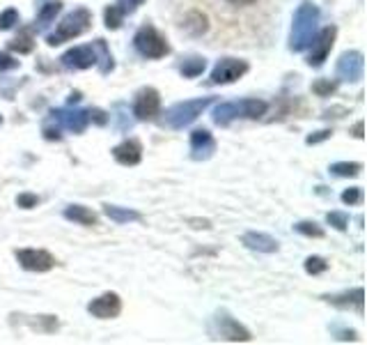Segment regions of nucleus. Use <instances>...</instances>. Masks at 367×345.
<instances>
[{
  "label": "nucleus",
  "mask_w": 367,
  "mask_h": 345,
  "mask_svg": "<svg viewBox=\"0 0 367 345\" xmlns=\"http://www.w3.org/2000/svg\"><path fill=\"white\" fill-rule=\"evenodd\" d=\"M319 7L310 0H303L292 19V30H289V51L294 53H303L310 49L312 39L319 33Z\"/></svg>",
  "instance_id": "1"
},
{
  "label": "nucleus",
  "mask_w": 367,
  "mask_h": 345,
  "mask_svg": "<svg viewBox=\"0 0 367 345\" xmlns=\"http://www.w3.org/2000/svg\"><path fill=\"white\" fill-rule=\"evenodd\" d=\"M303 269L310 276H317V274H324V272L329 269V262H326V258H322V255H310V258H305V262H303Z\"/></svg>",
  "instance_id": "28"
},
{
  "label": "nucleus",
  "mask_w": 367,
  "mask_h": 345,
  "mask_svg": "<svg viewBox=\"0 0 367 345\" xmlns=\"http://www.w3.org/2000/svg\"><path fill=\"white\" fill-rule=\"evenodd\" d=\"M113 159L122 166H138L143 162V146L138 139H127L113 148Z\"/></svg>",
  "instance_id": "17"
},
{
  "label": "nucleus",
  "mask_w": 367,
  "mask_h": 345,
  "mask_svg": "<svg viewBox=\"0 0 367 345\" xmlns=\"http://www.w3.org/2000/svg\"><path fill=\"white\" fill-rule=\"evenodd\" d=\"M352 134H354V139H358V141H361V139H363V120H358V122L354 125V129H352Z\"/></svg>",
  "instance_id": "41"
},
{
  "label": "nucleus",
  "mask_w": 367,
  "mask_h": 345,
  "mask_svg": "<svg viewBox=\"0 0 367 345\" xmlns=\"http://www.w3.org/2000/svg\"><path fill=\"white\" fill-rule=\"evenodd\" d=\"M209 334H211V339L230 341V343H250L252 341L250 329L243 327L239 320L232 318L227 311H218L216 316L211 318Z\"/></svg>",
  "instance_id": "6"
},
{
  "label": "nucleus",
  "mask_w": 367,
  "mask_h": 345,
  "mask_svg": "<svg viewBox=\"0 0 367 345\" xmlns=\"http://www.w3.org/2000/svg\"><path fill=\"white\" fill-rule=\"evenodd\" d=\"M227 3H232L236 7H248V5H255L257 0H227Z\"/></svg>",
  "instance_id": "43"
},
{
  "label": "nucleus",
  "mask_w": 367,
  "mask_h": 345,
  "mask_svg": "<svg viewBox=\"0 0 367 345\" xmlns=\"http://www.w3.org/2000/svg\"><path fill=\"white\" fill-rule=\"evenodd\" d=\"M161 111V94L157 87L147 85L143 90H138L136 99H134V118L141 120V122H150L159 115Z\"/></svg>",
  "instance_id": "12"
},
{
  "label": "nucleus",
  "mask_w": 367,
  "mask_h": 345,
  "mask_svg": "<svg viewBox=\"0 0 367 345\" xmlns=\"http://www.w3.org/2000/svg\"><path fill=\"white\" fill-rule=\"evenodd\" d=\"M10 51L19 53V55H26L35 51V35H32L30 28H21L19 35H16L12 42H10Z\"/></svg>",
  "instance_id": "24"
},
{
  "label": "nucleus",
  "mask_w": 367,
  "mask_h": 345,
  "mask_svg": "<svg viewBox=\"0 0 367 345\" xmlns=\"http://www.w3.org/2000/svg\"><path fill=\"white\" fill-rule=\"evenodd\" d=\"M340 200H342V203H345V205H349V207H354V205H363V200H365L363 187H349V189H345V191H342Z\"/></svg>",
  "instance_id": "31"
},
{
  "label": "nucleus",
  "mask_w": 367,
  "mask_h": 345,
  "mask_svg": "<svg viewBox=\"0 0 367 345\" xmlns=\"http://www.w3.org/2000/svg\"><path fill=\"white\" fill-rule=\"evenodd\" d=\"M89 28H92V12H89L87 7H76V10H71L69 14H64L53 33L46 35V44L60 46L87 33Z\"/></svg>",
  "instance_id": "3"
},
{
  "label": "nucleus",
  "mask_w": 367,
  "mask_h": 345,
  "mask_svg": "<svg viewBox=\"0 0 367 345\" xmlns=\"http://www.w3.org/2000/svg\"><path fill=\"white\" fill-rule=\"evenodd\" d=\"M19 21H21V14L19 10H14V7H7V10L0 12V30H3V33L12 30Z\"/></svg>",
  "instance_id": "30"
},
{
  "label": "nucleus",
  "mask_w": 367,
  "mask_h": 345,
  "mask_svg": "<svg viewBox=\"0 0 367 345\" xmlns=\"http://www.w3.org/2000/svg\"><path fill=\"white\" fill-rule=\"evenodd\" d=\"M134 49L138 51V55H143L147 60H161L170 53V44L168 39L150 23H145L136 30L134 35Z\"/></svg>",
  "instance_id": "5"
},
{
  "label": "nucleus",
  "mask_w": 367,
  "mask_h": 345,
  "mask_svg": "<svg viewBox=\"0 0 367 345\" xmlns=\"http://www.w3.org/2000/svg\"><path fill=\"white\" fill-rule=\"evenodd\" d=\"M333 334H336L338 341H358V334L354 332V329H333Z\"/></svg>",
  "instance_id": "40"
},
{
  "label": "nucleus",
  "mask_w": 367,
  "mask_h": 345,
  "mask_svg": "<svg viewBox=\"0 0 367 345\" xmlns=\"http://www.w3.org/2000/svg\"><path fill=\"white\" fill-rule=\"evenodd\" d=\"M62 214H64V219H67V221H73V223L85 226V228H92V226H96V221H99L96 212H92L85 205H67Z\"/></svg>",
  "instance_id": "19"
},
{
  "label": "nucleus",
  "mask_w": 367,
  "mask_h": 345,
  "mask_svg": "<svg viewBox=\"0 0 367 345\" xmlns=\"http://www.w3.org/2000/svg\"><path fill=\"white\" fill-rule=\"evenodd\" d=\"M60 132H62L60 127H55L53 122H48V120H46L44 127H42V134H44V139H46V141H60V139H62V134H60Z\"/></svg>",
  "instance_id": "37"
},
{
  "label": "nucleus",
  "mask_w": 367,
  "mask_h": 345,
  "mask_svg": "<svg viewBox=\"0 0 367 345\" xmlns=\"http://www.w3.org/2000/svg\"><path fill=\"white\" fill-rule=\"evenodd\" d=\"M103 214L108 216V219L113 223H134V221H141L143 219V214L138 212V210H131V207H120V205H110V203H106L103 205Z\"/></svg>",
  "instance_id": "21"
},
{
  "label": "nucleus",
  "mask_w": 367,
  "mask_h": 345,
  "mask_svg": "<svg viewBox=\"0 0 367 345\" xmlns=\"http://www.w3.org/2000/svg\"><path fill=\"white\" fill-rule=\"evenodd\" d=\"M0 125H3V115H0Z\"/></svg>",
  "instance_id": "45"
},
{
  "label": "nucleus",
  "mask_w": 367,
  "mask_h": 345,
  "mask_svg": "<svg viewBox=\"0 0 367 345\" xmlns=\"http://www.w3.org/2000/svg\"><path fill=\"white\" fill-rule=\"evenodd\" d=\"M46 120L64 132L83 134L89 125V111L87 108H53Z\"/></svg>",
  "instance_id": "7"
},
{
  "label": "nucleus",
  "mask_w": 367,
  "mask_h": 345,
  "mask_svg": "<svg viewBox=\"0 0 367 345\" xmlns=\"http://www.w3.org/2000/svg\"><path fill=\"white\" fill-rule=\"evenodd\" d=\"M241 244L246 248H250V251H257V253H275L280 248L278 239L271 237L268 232H257V230L243 232Z\"/></svg>",
  "instance_id": "18"
},
{
  "label": "nucleus",
  "mask_w": 367,
  "mask_h": 345,
  "mask_svg": "<svg viewBox=\"0 0 367 345\" xmlns=\"http://www.w3.org/2000/svg\"><path fill=\"white\" fill-rule=\"evenodd\" d=\"M14 258L26 272H37V274L51 272L55 267V262H58L55 255L44 251V248H16Z\"/></svg>",
  "instance_id": "10"
},
{
  "label": "nucleus",
  "mask_w": 367,
  "mask_h": 345,
  "mask_svg": "<svg viewBox=\"0 0 367 345\" xmlns=\"http://www.w3.org/2000/svg\"><path fill=\"white\" fill-rule=\"evenodd\" d=\"M122 21H124V17H122V12L117 10L115 5H108L103 10V23L108 30H117L122 26Z\"/></svg>",
  "instance_id": "29"
},
{
  "label": "nucleus",
  "mask_w": 367,
  "mask_h": 345,
  "mask_svg": "<svg viewBox=\"0 0 367 345\" xmlns=\"http://www.w3.org/2000/svg\"><path fill=\"white\" fill-rule=\"evenodd\" d=\"M336 90H338V81H331V78H319V81L312 83V92L317 97H331Z\"/></svg>",
  "instance_id": "32"
},
{
  "label": "nucleus",
  "mask_w": 367,
  "mask_h": 345,
  "mask_svg": "<svg viewBox=\"0 0 367 345\" xmlns=\"http://www.w3.org/2000/svg\"><path fill=\"white\" fill-rule=\"evenodd\" d=\"M326 223L333 226L336 230H340V232H345L349 228V216L345 212H329L326 214Z\"/></svg>",
  "instance_id": "33"
},
{
  "label": "nucleus",
  "mask_w": 367,
  "mask_h": 345,
  "mask_svg": "<svg viewBox=\"0 0 367 345\" xmlns=\"http://www.w3.org/2000/svg\"><path fill=\"white\" fill-rule=\"evenodd\" d=\"M16 205L21 207V210H32V207H37L39 205V198L35 194H19L16 196Z\"/></svg>",
  "instance_id": "35"
},
{
  "label": "nucleus",
  "mask_w": 367,
  "mask_h": 345,
  "mask_svg": "<svg viewBox=\"0 0 367 345\" xmlns=\"http://www.w3.org/2000/svg\"><path fill=\"white\" fill-rule=\"evenodd\" d=\"M191 226L193 228H211V223L207 219H191Z\"/></svg>",
  "instance_id": "42"
},
{
  "label": "nucleus",
  "mask_w": 367,
  "mask_h": 345,
  "mask_svg": "<svg viewBox=\"0 0 367 345\" xmlns=\"http://www.w3.org/2000/svg\"><path fill=\"white\" fill-rule=\"evenodd\" d=\"M94 53H96V67H99V71L106 76V74H110L113 69H115V60H113V53L108 49V44H106V39L101 37H96L94 42Z\"/></svg>",
  "instance_id": "22"
},
{
  "label": "nucleus",
  "mask_w": 367,
  "mask_h": 345,
  "mask_svg": "<svg viewBox=\"0 0 367 345\" xmlns=\"http://www.w3.org/2000/svg\"><path fill=\"white\" fill-rule=\"evenodd\" d=\"M216 152V139L209 129H195L191 134V159L193 162H207Z\"/></svg>",
  "instance_id": "16"
},
{
  "label": "nucleus",
  "mask_w": 367,
  "mask_h": 345,
  "mask_svg": "<svg viewBox=\"0 0 367 345\" xmlns=\"http://www.w3.org/2000/svg\"><path fill=\"white\" fill-rule=\"evenodd\" d=\"M336 37H338V28L336 26H326L324 30H319L317 33V37L312 39V44H310V53H308V67H315V69H319L326 60H329V55H331V49H333V44H336Z\"/></svg>",
  "instance_id": "8"
},
{
  "label": "nucleus",
  "mask_w": 367,
  "mask_h": 345,
  "mask_svg": "<svg viewBox=\"0 0 367 345\" xmlns=\"http://www.w3.org/2000/svg\"><path fill=\"white\" fill-rule=\"evenodd\" d=\"M80 101V92H71L69 94V104H71V106H73V104H78Z\"/></svg>",
  "instance_id": "44"
},
{
  "label": "nucleus",
  "mask_w": 367,
  "mask_h": 345,
  "mask_svg": "<svg viewBox=\"0 0 367 345\" xmlns=\"http://www.w3.org/2000/svg\"><path fill=\"white\" fill-rule=\"evenodd\" d=\"M365 74V55L361 51H345L338 58L336 76L338 81L345 83H358Z\"/></svg>",
  "instance_id": "11"
},
{
  "label": "nucleus",
  "mask_w": 367,
  "mask_h": 345,
  "mask_svg": "<svg viewBox=\"0 0 367 345\" xmlns=\"http://www.w3.org/2000/svg\"><path fill=\"white\" fill-rule=\"evenodd\" d=\"M294 230L305 237H315V239L324 237V228L317 221H298V223H294Z\"/></svg>",
  "instance_id": "27"
},
{
  "label": "nucleus",
  "mask_w": 367,
  "mask_h": 345,
  "mask_svg": "<svg viewBox=\"0 0 367 345\" xmlns=\"http://www.w3.org/2000/svg\"><path fill=\"white\" fill-rule=\"evenodd\" d=\"M248 69H250V65H248L246 60H241V58H220L216 62V67L211 69L209 83L211 85L234 83V81H239L241 76H246Z\"/></svg>",
  "instance_id": "9"
},
{
  "label": "nucleus",
  "mask_w": 367,
  "mask_h": 345,
  "mask_svg": "<svg viewBox=\"0 0 367 345\" xmlns=\"http://www.w3.org/2000/svg\"><path fill=\"white\" fill-rule=\"evenodd\" d=\"M205 69L207 60L202 55H189V58H182V62H179V74L184 78H198Z\"/></svg>",
  "instance_id": "23"
},
{
  "label": "nucleus",
  "mask_w": 367,
  "mask_h": 345,
  "mask_svg": "<svg viewBox=\"0 0 367 345\" xmlns=\"http://www.w3.org/2000/svg\"><path fill=\"white\" fill-rule=\"evenodd\" d=\"M143 3H145V0H115L113 5H115L117 10L122 12V17H129V14H134Z\"/></svg>",
  "instance_id": "34"
},
{
  "label": "nucleus",
  "mask_w": 367,
  "mask_h": 345,
  "mask_svg": "<svg viewBox=\"0 0 367 345\" xmlns=\"http://www.w3.org/2000/svg\"><path fill=\"white\" fill-rule=\"evenodd\" d=\"M268 104L264 99H239V101H220L211 111V120L216 127H230L234 120H259L266 115Z\"/></svg>",
  "instance_id": "2"
},
{
  "label": "nucleus",
  "mask_w": 367,
  "mask_h": 345,
  "mask_svg": "<svg viewBox=\"0 0 367 345\" xmlns=\"http://www.w3.org/2000/svg\"><path fill=\"white\" fill-rule=\"evenodd\" d=\"M21 65V60H16L14 55H10L7 51H0V71H12Z\"/></svg>",
  "instance_id": "36"
},
{
  "label": "nucleus",
  "mask_w": 367,
  "mask_h": 345,
  "mask_svg": "<svg viewBox=\"0 0 367 345\" xmlns=\"http://www.w3.org/2000/svg\"><path fill=\"white\" fill-rule=\"evenodd\" d=\"M62 12V3L60 0H48V3H44L42 7H39L37 17H35V30H46L51 23H55V17Z\"/></svg>",
  "instance_id": "20"
},
{
  "label": "nucleus",
  "mask_w": 367,
  "mask_h": 345,
  "mask_svg": "<svg viewBox=\"0 0 367 345\" xmlns=\"http://www.w3.org/2000/svg\"><path fill=\"white\" fill-rule=\"evenodd\" d=\"M60 65L64 69H89L96 67V53L92 44H83V46H73V49L64 51L60 55Z\"/></svg>",
  "instance_id": "13"
},
{
  "label": "nucleus",
  "mask_w": 367,
  "mask_h": 345,
  "mask_svg": "<svg viewBox=\"0 0 367 345\" xmlns=\"http://www.w3.org/2000/svg\"><path fill=\"white\" fill-rule=\"evenodd\" d=\"M89 111V122H96V125H106L110 120V115L106 113L101 108H87Z\"/></svg>",
  "instance_id": "39"
},
{
  "label": "nucleus",
  "mask_w": 367,
  "mask_h": 345,
  "mask_svg": "<svg viewBox=\"0 0 367 345\" xmlns=\"http://www.w3.org/2000/svg\"><path fill=\"white\" fill-rule=\"evenodd\" d=\"M182 26H184L186 33H191V35L198 37V35H205L209 30V21H207V17L202 12H191L189 17L184 19Z\"/></svg>",
  "instance_id": "25"
},
{
  "label": "nucleus",
  "mask_w": 367,
  "mask_h": 345,
  "mask_svg": "<svg viewBox=\"0 0 367 345\" xmlns=\"http://www.w3.org/2000/svg\"><path fill=\"white\" fill-rule=\"evenodd\" d=\"M87 313L99 320H113L122 313V297L117 293H103L87 304Z\"/></svg>",
  "instance_id": "14"
},
{
  "label": "nucleus",
  "mask_w": 367,
  "mask_h": 345,
  "mask_svg": "<svg viewBox=\"0 0 367 345\" xmlns=\"http://www.w3.org/2000/svg\"><path fill=\"white\" fill-rule=\"evenodd\" d=\"M324 302H329L331 307L342 309V311H356L363 313V304H365V290L363 288H352V290L338 293V295H324Z\"/></svg>",
  "instance_id": "15"
},
{
  "label": "nucleus",
  "mask_w": 367,
  "mask_h": 345,
  "mask_svg": "<svg viewBox=\"0 0 367 345\" xmlns=\"http://www.w3.org/2000/svg\"><path fill=\"white\" fill-rule=\"evenodd\" d=\"M331 136H333V129H322V132H315V134L305 136V143H308V146H317V143L329 141Z\"/></svg>",
  "instance_id": "38"
},
{
  "label": "nucleus",
  "mask_w": 367,
  "mask_h": 345,
  "mask_svg": "<svg viewBox=\"0 0 367 345\" xmlns=\"http://www.w3.org/2000/svg\"><path fill=\"white\" fill-rule=\"evenodd\" d=\"M216 104V97H198V99H186V101H177L170 108H166L163 113V122H166L170 129H184V127L193 125L205 111Z\"/></svg>",
  "instance_id": "4"
},
{
  "label": "nucleus",
  "mask_w": 367,
  "mask_h": 345,
  "mask_svg": "<svg viewBox=\"0 0 367 345\" xmlns=\"http://www.w3.org/2000/svg\"><path fill=\"white\" fill-rule=\"evenodd\" d=\"M331 175H336V178H358L363 171V164L361 162H336L331 164Z\"/></svg>",
  "instance_id": "26"
}]
</instances>
